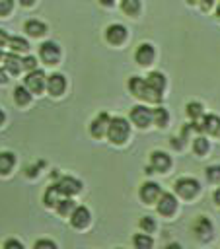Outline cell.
<instances>
[{"label":"cell","instance_id":"33","mask_svg":"<svg viewBox=\"0 0 220 249\" xmlns=\"http://www.w3.org/2000/svg\"><path fill=\"white\" fill-rule=\"evenodd\" d=\"M12 8H14V2H12V0H0V16L10 14Z\"/></svg>","mask_w":220,"mask_h":249},{"label":"cell","instance_id":"26","mask_svg":"<svg viewBox=\"0 0 220 249\" xmlns=\"http://www.w3.org/2000/svg\"><path fill=\"white\" fill-rule=\"evenodd\" d=\"M132 243H134L136 249H150V247L154 245V239H152L148 233H136V235L132 237Z\"/></svg>","mask_w":220,"mask_h":249},{"label":"cell","instance_id":"37","mask_svg":"<svg viewBox=\"0 0 220 249\" xmlns=\"http://www.w3.org/2000/svg\"><path fill=\"white\" fill-rule=\"evenodd\" d=\"M8 41H10V37L6 35V31H2V29H0V47H4Z\"/></svg>","mask_w":220,"mask_h":249},{"label":"cell","instance_id":"25","mask_svg":"<svg viewBox=\"0 0 220 249\" xmlns=\"http://www.w3.org/2000/svg\"><path fill=\"white\" fill-rule=\"evenodd\" d=\"M74 208H76V202H74L70 196H66V198H62V200L56 202V210H58V214H62V216L72 214Z\"/></svg>","mask_w":220,"mask_h":249},{"label":"cell","instance_id":"46","mask_svg":"<svg viewBox=\"0 0 220 249\" xmlns=\"http://www.w3.org/2000/svg\"><path fill=\"white\" fill-rule=\"evenodd\" d=\"M187 2H191V4H193V2H197V0H187Z\"/></svg>","mask_w":220,"mask_h":249},{"label":"cell","instance_id":"13","mask_svg":"<svg viewBox=\"0 0 220 249\" xmlns=\"http://www.w3.org/2000/svg\"><path fill=\"white\" fill-rule=\"evenodd\" d=\"M150 165H152L156 171L164 173V171H167V169L171 167V158H169L165 152L156 150V152L150 154Z\"/></svg>","mask_w":220,"mask_h":249},{"label":"cell","instance_id":"4","mask_svg":"<svg viewBox=\"0 0 220 249\" xmlns=\"http://www.w3.org/2000/svg\"><path fill=\"white\" fill-rule=\"evenodd\" d=\"M130 121H132L136 126L146 128V126L154 121V117H152V109H148L146 105H134V107L130 109Z\"/></svg>","mask_w":220,"mask_h":249},{"label":"cell","instance_id":"38","mask_svg":"<svg viewBox=\"0 0 220 249\" xmlns=\"http://www.w3.org/2000/svg\"><path fill=\"white\" fill-rule=\"evenodd\" d=\"M171 146H173V148H177V150H181V148H183L181 138H171Z\"/></svg>","mask_w":220,"mask_h":249},{"label":"cell","instance_id":"43","mask_svg":"<svg viewBox=\"0 0 220 249\" xmlns=\"http://www.w3.org/2000/svg\"><path fill=\"white\" fill-rule=\"evenodd\" d=\"M99 2H101L103 6H111V4H113V0H99Z\"/></svg>","mask_w":220,"mask_h":249},{"label":"cell","instance_id":"35","mask_svg":"<svg viewBox=\"0 0 220 249\" xmlns=\"http://www.w3.org/2000/svg\"><path fill=\"white\" fill-rule=\"evenodd\" d=\"M41 247H51L55 249V241H49V239H41V241H35V249H41Z\"/></svg>","mask_w":220,"mask_h":249},{"label":"cell","instance_id":"21","mask_svg":"<svg viewBox=\"0 0 220 249\" xmlns=\"http://www.w3.org/2000/svg\"><path fill=\"white\" fill-rule=\"evenodd\" d=\"M14 163H16L14 154H10V152H0V175L10 173L12 167H14Z\"/></svg>","mask_w":220,"mask_h":249},{"label":"cell","instance_id":"44","mask_svg":"<svg viewBox=\"0 0 220 249\" xmlns=\"http://www.w3.org/2000/svg\"><path fill=\"white\" fill-rule=\"evenodd\" d=\"M2 123H4V111L0 109V124H2Z\"/></svg>","mask_w":220,"mask_h":249},{"label":"cell","instance_id":"30","mask_svg":"<svg viewBox=\"0 0 220 249\" xmlns=\"http://www.w3.org/2000/svg\"><path fill=\"white\" fill-rule=\"evenodd\" d=\"M8 43H10V47H12L14 53H19V51H27V49H29V43H27L23 37H18V35H16V37H10Z\"/></svg>","mask_w":220,"mask_h":249},{"label":"cell","instance_id":"27","mask_svg":"<svg viewBox=\"0 0 220 249\" xmlns=\"http://www.w3.org/2000/svg\"><path fill=\"white\" fill-rule=\"evenodd\" d=\"M121 10L128 16H136L140 12V0H121Z\"/></svg>","mask_w":220,"mask_h":249},{"label":"cell","instance_id":"3","mask_svg":"<svg viewBox=\"0 0 220 249\" xmlns=\"http://www.w3.org/2000/svg\"><path fill=\"white\" fill-rule=\"evenodd\" d=\"M173 187H175V193L179 196H183V198H193L201 191V183L197 179H193V177H181V179L175 181Z\"/></svg>","mask_w":220,"mask_h":249},{"label":"cell","instance_id":"5","mask_svg":"<svg viewBox=\"0 0 220 249\" xmlns=\"http://www.w3.org/2000/svg\"><path fill=\"white\" fill-rule=\"evenodd\" d=\"M160 196H162V189H160L158 183H154V181H146V183L140 187V198H142V202H146V204H154V202H158Z\"/></svg>","mask_w":220,"mask_h":249},{"label":"cell","instance_id":"45","mask_svg":"<svg viewBox=\"0 0 220 249\" xmlns=\"http://www.w3.org/2000/svg\"><path fill=\"white\" fill-rule=\"evenodd\" d=\"M2 60H4V54H2V53H0V62H2Z\"/></svg>","mask_w":220,"mask_h":249},{"label":"cell","instance_id":"22","mask_svg":"<svg viewBox=\"0 0 220 249\" xmlns=\"http://www.w3.org/2000/svg\"><path fill=\"white\" fill-rule=\"evenodd\" d=\"M60 195H62V193H60L58 185H53V187H49V189H47V193H45L43 200H45V204L51 208V206H56V202L60 200V198H58Z\"/></svg>","mask_w":220,"mask_h":249},{"label":"cell","instance_id":"8","mask_svg":"<svg viewBox=\"0 0 220 249\" xmlns=\"http://www.w3.org/2000/svg\"><path fill=\"white\" fill-rule=\"evenodd\" d=\"M25 86L31 93H41L45 88V72L43 70H31L25 78Z\"/></svg>","mask_w":220,"mask_h":249},{"label":"cell","instance_id":"15","mask_svg":"<svg viewBox=\"0 0 220 249\" xmlns=\"http://www.w3.org/2000/svg\"><path fill=\"white\" fill-rule=\"evenodd\" d=\"M90 218L92 216H90V210L86 206H76L74 212L70 214V224L74 228H86L90 224Z\"/></svg>","mask_w":220,"mask_h":249},{"label":"cell","instance_id":"39","mask_svg":"<svg viewBox=\"0 0 220 249\" xmlns=\"http://www.w3.org/2000/svg\"><path fill=\"white\" fill-rule=\"evenodd\" d=\"M212 2H214V0H201V8H202V10H208V8L212 6Z\"/></svg>","mask_w":220,"mask_h":249},{"label":"cell","instance_id":"1","mask_svg":"<svg viewBox=\"0 0 220 249\" xmlns=\"http://www.w3.org/2000/svg\"><path fill=\"white\" fill-rule=\"evenodd\" d=\"M128 89H130L132 95H136V97H140L144 101H150V103H158L162 99V93L156 91L154 88H150L148 82L142 80V78H138V76H132L128 80Z\"/></svg>","mask_w":220,"mask_h":249},{"label":"cell","instance_id":"20","mask_svg":"<svg viewBox=\"0 0 220 249\" xmlns=\"http://www.w3.org/2000/svg\"><path fill=\"white\" fill-rule=\"evenodd\" d=\"M25 31H27V35H31V37H41V35L47 31V25H45L43 21L29 19V21L25 23Z\"/></svg>","mask_w":220,"mask_h":249},{"label":"cell","instance_id":"42","mask_svg":"<svg viewBox=\"0 0 220 249\" xmlns=\"http://www.w3.org/2000/svg\"><path fill=\"white\" fill-rule=\"evenodd\" d=\"M19 2H21V6H31L35 0H19Z\"/></svg>","mask_w":220,"mask_h":249},{"label":"cell","instance_id":"11","mask_svg":"<svg viewBox=\"0 0 220 249\" xmlns=\"http://www.w3.org/2000/svg\"><path fill=\"white\" fill-rule=\"evenodd\" d=\"M193 231H195V235H197L201 241L210 239V237H212V224H210V220L204 218V216L197 218L195 224H193Z\"/></svg>","mask_w":220,"mask_h":249},{"label":"cell","instance_id":"18","mask_svg":"<svg viewBox=\"0 0 220 249\" xmlns=\"http://www.w3.org/2000/svg\"><path fill=\"white\" fill-rule=\"evenodd\" d=\"M4 64H6V70L12 72V74H18V72L23 68L21 58H19L18 54H14V53H10V54L4 56Z\"/></svg>","mask_w":220,"mask_h":249},{"label":"cell","instance_id":"41","mask_svg":"<svg viewBox=\"0 0 220 249\" xmlns=\"http://www.w3.org/2000/svg\"><path fill=\"white\" fill-rule=\"evenodd\" d=\"M8 82V76H6V70H0V84Z\"/></svg>","mask_w":220,"mask_h":249},{"label":"cell","instance_id":"2","mask_svg":"<svg viewBox=\"0 0 220 249\" xmlns=\"http://www.w3.org/2000/svg\"><path fill=\"white\" fill-rule=\"evenodd\" d=\"M130 134V124L123 117H113L107 126V138L113 144H123Z\"/></svg>","mask_w":220,"mask_h":249},{"label":"cell","instance_id":"12","mask_svg":"<svg viewBox=\"0 0 220 249\" xmlns=\"http://www.w3.org/2000/svg\"><path fill=\"white\" fill-rule=\"evenodd\" d=\"M109 115L107 113H99L93 121H92V124H90V132H92V136H95V138H101L103 134H107V126H109Z\"/></svg>","mask_w":220,"mask_h":249},{"label":"cell","instance_id":"7","mask_svg":"<svg viewBox=\"0 0 220 249\" xmlns=\"http://www.w3.org/2000/svg\"><path fill=\"white\" fill-rule=\"evenodd\" d=\"M39 54H41V58H43L47 64H56L58 58H60L58 45L53 43V41H45V43L39 47Z\"/></svg>","mask_w":220,"mask_h":249},{"label":"cell","instance_id":"17","mask_svg":"<svg viewBox=\"0 0 220 249\" xmlns=\"http://www.w3.org/2000/svg\"><path fill=\"white\" fill-rule=\"evenodd\" d=\"M64 88H66V80L62 74H53L47 78V89L51 95H60L64 91Z\"/></svg>","mask_w":220,"mask_h":249},{"label":"cell","instance_id":"29","mask_svg":"<svg viewBox=\"0 0 220 249\" xmlns=\"http://www.w3.org/2000/svg\"><path fill=\"white\" fill-rule=\"evenodd\" d=\"M187 115L193 119V121H197V119H201V117H204L202 115V105L199 103V101H191V103H187Z\"/></svg>","mask_w":220,"mask_h":249},{"label":"cell","instance_id":"10","mask_svg":"<svg viewBox=\"0 0 220 249\" xmlns=\"http://www.w3.org/2000/svg\"><path fill=\"white\" fill-rule=\"evenodd\" d=\"M154 56H156V51H154V47H152L150 43H142V45H138V49H136V53H134V60H136L140 66H148V64H152Z\"/></svg>","mask_w":220,"mask_h":249},{"label":"cell","instance_id":"28","mask_svg":"<svg viewBox=\"0 0 220 249\" xmlns=\"http://www.w3.org/2000/svg\"><path fill=\"white\" fill-rule=\"evenodd\" d=\"M208 148H210V144H208V140L204 136H197L193 140V150H195L197 156H204L208 152Z\"/></svg>","mask_w":220,"mask_h":249},{"label":"cell","instance_id":"6","mask_svg":"<svg viewBox=\"0 0 220 249\" xmlns=\"http://www.w3.org/2000/svg\"><path fill=\"white\" fill-rule=\"evenodd\" d=\"M156 208L162 216H171L177 210V198L171 193H162V196L156 202Z\"/></svg>","mask_w":220,"mask_h":249},{"label":"cell","instance_id":"14","mask_svg":"<svg viewBox=\"0 0 220 249\" xmlns=\"http://www.w3.org/2000/svg\"><path fill=\"white\" fill-rule=\"evenodd\" d=\"M56 185H58L60 193L66 195V196H72V195L80 193V189H82V183L78 179H74V177H60Z\"/></svg>","mask_w":220,"mask_h":249},{"label":"cell","instance_id":"24","mask_svg":"<svg viewBox=\"0 0 220 249\" xmlns=\"http://www.w3.org/2000/svg\"><path fill=\"white\" fill-rule=\"evenodd\" d=\"M14 99L18 105H27L31 101V93H29V88H23V86H18L14 89Z\"/></svg>","mask_w":220,"mask_h":249},{"label":"cell","instance_id":"34","mask_svg":"<svg viewBox=\"0 0 220 249\" xmlns=\"http://www.w3.org/2000/svg\"><path fill=\"white\" fill-rule=\"evenodd\" d=\"M21 62H23V68H27V70H35V66H37V60L33 56H25Z\"/></svg>","mask_w":220,"mask_h":249},{"label":"cell","instance_id":"36","mask_svg":"<svg viewBox=\"0 0 220 249\" xmlns=\"http://www.w3.org/2000/svg\"><path fill=\"white\" fill-rule=\"evenodd\" d=\"M4 247H16V249H23V245H21L19 241H16V239H8V241L4 243Z\"/></svg>","mask_w":220,"mask_h":249},{"label":"cell","instance_id":"31","mask_svg":"<svg viewBox=\"0 0 220 249\" xmlns=\"http://www.w3.org/2000/svg\"><path fill=\"white\" fill-rule=\"evenodd\" d=\"M206 179L210 183H218L220 181V165H208L206 167Z\"/></svg>","mask_w":220,"mask_h":249},{"label":"cell","instance_id":"16","mask_svg":"<svg viewBox=\"0 0 220 249\" xmlns=\"http://www.w3.org/2000/svg\"><path fill=\"white\" fill-rule=\"evenodd\" d=\"M201 132H208L218 136L220 134V117L218 115H204L201 123Z\"/></svg>","mask_w":220,"mask_h":249},{"label":"cell","instance_id":"40","mask_svg":"<svg viewBox=\"0 0 220 249\" xmlns=\"http://www.w3.org/2000/svg\"><path fill=\"white\" fill-rule=\"evenodd\" d=\"M212 198H214V202H216V204L220 206V187H218V189L214 191V195H212Z\"/></svg>","mask_w":220,"mask_h":249},{"label":"cell","instance_id":"19","mask_svg":"<svg viewBox=\"0 0 220 249\" xmlns=\"http://www.w3.org/2000/svg\"><path fill=\"white\" fill-rule=\"evenodd\" d=\"M146 82H148V86L150 88H154L156 91H164V88H165V76L162 74V72H150L148 74V78H146Z\"/></svg>","mask_w":220,"mask_h":249},{"label":"cell","instance_id":"9","mask_svg":"<svg viewBox=\"0 0 220 249\" xmlns=\"http://www.w3.org/2000/svg\"><path fill=\"white\" fill-rule=\"evenodd\" d=\"M105 39H107L111 45H121V43L127 39V27L121 25V23H111V25L105 29Z\"/></svg>","mask_w":220,"mask_h":249},{"label":"cell","instance_id":"32","mask_svg":"<svg viewBox=\"0 0 220 249\" xmlns=\"http://www.w3.org/2000/svg\"><path fill=\"white\" fill-rule=\"evenodd\" d=\"M140 228H142L146 233H152V231L156 230V222H154V218H150V216L140 218Z\"/></svg>","mask_w":220,"mask_h":249},{"label":"cell","instance_id":"23","mask_svg":"<svg viewBox=\"0 0 220 249\" xmlns=\"http://www.w3.org/2000/svg\"><path fill=\"white\" fill-rule=\"evenodd\" d=\"M152 117H154V123H156L160 128H164V126L169 123V113H167V109H164V107L152 109Z\"/></svg>","mask_w":220,"mask_h":249}]
</instances>
